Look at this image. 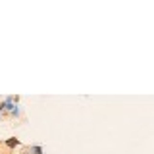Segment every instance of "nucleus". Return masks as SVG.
<instances>
[{
  "label": "nucleus",
  "instance_id": "obj_3",
  "mask_svg": "<svg viewBox=\"0 0 154 154\" xmlns=\"http://www.w3.org/2000/svg\"><path fill=\"white\" fill-rule=\"evenodd\" d=\"M0 119H2V114H0Z\"/></svg>",
  "mask_w": 154,
  "mask_h": 154
},
{
  "label": "nucleus",
  "instance_id": "obj_1",
  "mask_svg": "<svg viewBox=\"0 0 154 154\" xmlns=\"http://www.w3.org/2000/svg\"><path fill=\"white\" fill-rule=\"evenodd\" d=\"M4 144H6V148L14 150L16 146H19V144H21V141H19V139H16V137H10V139H6V141H4Z\"/></svg>",
  "mask_w": 154,
  "mask_h": 154
},
{
  "label": "nucleus",
  "instance_id": "obj_2",
  "mask_svg": "<svg viewBox=\"0 0 154 154\" xmlns=\"http://www.w3.org/2000/svg\"><path fill=\"white\" fill-rule=\"evenodd\" d=\"M29 152H31V154H42V146L33 144V146H29Z\"/></svg>",
  "mask_w": 154,
  "mask_h": 154
}]
</instances>
